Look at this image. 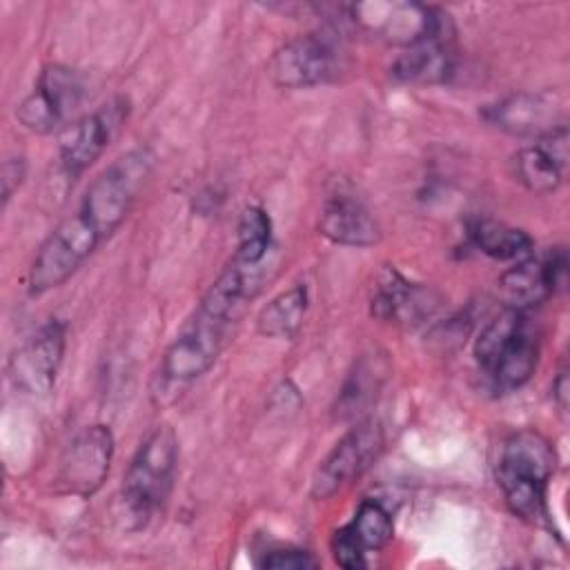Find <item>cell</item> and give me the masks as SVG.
I'll return each mask as SVG.
<instances>
[{
  "label": "cell",
  "mask_w": 570,
  "mask_h": 570,
  "mask_svg": "<svg viewBox=\"0 0 570 570\" xmlns=\"http://www.w3.org/2000/svg\"><path fill=\"white\" fill-rule=\"evenodd\" d=\"M468 238L481 254L497 261H521L534 252V243L523 229L494 218H474L468 225Z\"/></svg>",
  "instance_id": "obj_23"
},
{
  "label": "cell",
  "mask_w": 570,
  "mask_h": 570,
  "mask_svg": "<svg viewBox=\"0 0 570 570\" xmlns=\"http://www.w3.org/2000/svg\"><path fill=\"white\" fill-rule=\"evenodd\" d=\"M394 537V521L381 501L358 503L350 523L332 534V557L341 568L361 570L370 566V554L383 550Z\"/></svg>",
  "instance_id": "obj_15"
},
{
  "label": "cell",
  "mask_w": 570,
  "mask_h": 570,
  "mask_svg": "<svg viewBox=\"0 0 570 570\" xmlns=\"http://www.w3.org/2000/svg\"><path fill=\"white\" fill-rule=\"evenodd\" d=\"M27 176V163L22 156H13L7 158L2 163V174H0V185H2V203L7 205L9 198L13 196V191H18V187L22 185Z\"/></svg>",
  "instance_id": "obj_26"
},
{
  "label": "cell",
  "mask_w": 570,
  "mask_h": 570,
  "mask_svg": "<svg viewBox=\"0 0 570 570\" xmlns=\"http://www.w3.org/2000/svg\"><path fill=\"white\" fill-rule=\"evenodd\" d=\"M176 468L178 436L171 425H158L138 445L122 476L120 514L129 528H145L154 512L169 499Z\"/></svg>",
  "instance_id": "obj_4"
},
{
  "label": "cell",
  "mask_w": 570,
  "mask_h": 570,
  "mask_svg": "<svg viewBox=\"0 0 570 570\" xmlns=\"http://www.w3.org/2000/svg\"><path fill=\"white\" fill-rule=\"evenodd\" d=\"M309 307V292L305 283L276 294L256 316L258 334L267 338H294L303 327Z\"/></svg>",
  "instance_id": "obj_22"
},
{
  "label": "cell",
  "mask_w": 570,
  "mask_h": 570,
  "mask_svg": "<svg viewBox=\"0 0 570 570\" xmlns=\"http://www.w3.org/2000/svg\"><path fill=\"white\" fill-rule=\"evenodd\" d=\"M554 468V448L541 432L523 428L503 439L494 476L514 517L534 525L548 521V485Z\"/></svg>",
  "instance_id": "obj_2"
},
{
  "label": "cell",
  "mask_w": 570,
  "mask_h": 570,
  "mask_svg": "<svg viewBox=\"0 0 570 570\" xmlns=\"http://www.w3.org/2000/svg\"><path fill=\"white\" fill-rule=\"evenodd\" d=\"M87 98V78L67 65L49 62L40 69L33 89L16 109L18 122L33 134L65 129Z\"/></svg>",
  "instance_id": "obj_8"
},
{
  "label": "cell",
  "mask_w": 570,
  "mask_h": 570,
  "mask_svg": "<svg viewBox=\"0 0 570 570\" xmlns=\"http://www.w3.org/2000/svg\"><path fill=\"white\" fill-rule=\"evenodd\" d=\"M483 118L505 134L537 140L566 125V107L552 91H521L488 105Z\"/></svg>",
  "instance_id": "obj_16"
},
{
  "label": "cell",
  "mask_w": 570,
  "mask_h": 570,
  "mask_svg": "<svg viewBox=\"0 0 570 570\" xmlns=\"http://www.w3.org/2000/svg\"><path fill=\"white\" fill-rule=\"evenodd\" d=\"M318 232L327 240L345 247H370L381 238V227L370 209L347 194L325 200L318 214Z\"/></svg>",
  "instance_id": "obj_19"
},
{
  "label": "cell",
  "mask_w": 570,
  "mask_h": 570,
  "mask_svg": "<svg viewBox=\"0 0 570 570\" xmlns=\"http://www.w3.org/2000/svg\"><path fill=\"white\" fill-rule=\"evenodd\" d=\"M156 165L147 147H136L111 160L87 187L76 212L107 240L129 216Z\"/></svg>",
  "instance_id": "obj_5"
},
{
  "label": "cell",
  "mask_w": 570,
  "mask_h": 570,
  "mask_svg": "<svg viewBox=\"0 0 570 570\" xmlns=\"http://www.w3.org/2000/svg\"><path fill=\"white\" fill-rule=\"evenodd\" d=\"M390 374V363L385 354L370 352L361 354L358 361H354L352 370L347 372L338 396L334 412L338 419H358L381 394L383 383Z\"/></svg>",
  "instance_id": "obj_20"
},
{
  "label": "cell",
  "mask_w": 570,
  "mask_h": 570,
  "mask_svg": "<svg viewBox=\"0 0 570 570\" xmlns=\"http://www.w3.org/2000/svg\"><path fill=\"white\" fill-rule=\"evenodd\" d=\"M129 114L125 98H114L91 114L71 120L58 142V165L67 180H76L85 174L109 147Z\"/></svg>",
  "instance_id": "obj_10"
},
{
  "label": "cell",
  "mask_w": 570,
  "mask_h": 570,
  "mask_svg": "<svg viewBox=\"0 0 570 570\" xmlns=\"http://www.w3.org/2000/svg\"><path fill=\"white\" fill-rule=\"evenodd\" d=\"M272 247V218L261 205H249L238 220L234 261L247 267H261Z\"/></svg>",
  "instance_id": "obj_24"
},
{
  "label": "cell",
  "mask_w": 570,
  "mask_h": 570,
  "mask_svg": "<svg viewBox=\"0 0 570 570\" xmlns=\"http://www.w3.org/2000/svg\"><path fill=\"white\" fill-rule=\"evenodd\" d=\"M541 354V338L525 312L505 307L474 341V361L497 392L523 387Z\"/></svg>",
  "instance_id": "obj_3"
},
{
  "label": "cell",
  "mask_w": 570,
  "mask_h": 570,
  "mask_svg": "<svg viewBox=\"0 0 570 570\" xmlns=\"http://www.w3.org/2000/svg\"><path fill=\"white\" fill-rule=\"evenodd\" d=\"M568 165V125L521 147L512 158L514 178L534 194H552Z\"/></svg>",
  "instance_id": "obj_17"
},
{
  "label": "cell",
  "mask_w": 570,
  "mask_h": 570,
  "mask_svg": "<svg viewBox=\"0 0 570 570\" xmlns=\"http://www.w3.org/2000/svg\"><path fill=\"white\" fill-rule=\"evenodd\" d=\"M114 434L107 425L82 428L60 459V483L76 497H91L105 483L114 459Z\"/></svg>",
  "instance_id": "obj_14"
},
{
  "label": "cell",
  "mask_w": 570,
  "mask_h": 570,
  "mask_svg": "<svg viewBox=\"0 0 570 570\" xmlns=\"http://www.w3.org/2000/svg\"><path fill=\"white\" fill-rule=\"evenodd\" d=\"M258 269L232 258L218 274L160 358L158 376L165 385H187L216 363L232 325L258 289Z\"/></svg>",
  "instance_id": "obj_1"
},
{
  "label": "cell",
  "mask_w": 570,
  "mask_h": 570,
  "mask_svg": "<svg viewBox=\"0 0 570 570\" xmlns=\"http://www.w3.org/2000/svg\"><path fill=\"white\" fill-rule=\"evenodd\" d=\"M67 347V325L58 318L42 323L9 356L7 376L16 390L45 396L53 390Z\"/></svg>",
  "instance_id": "obj_11"
},
{
  "label": "cell",
  "mask_w": 570,
  "mask_h": 570,
  "mask_svg": "<svg viewBox=\"0 0 570 570\" xmlns=\"http://www.w3.org/2000/svg\"><path fill=\"white\" fill-rule=\"evenodd\" d=\"M552 396H554L559 410L566 412V407H568V370L566 367H561L557 379L552 381Z\"/></svg>",
  "instance_id": "obj_27"
},
{
  "label": "cell",
  "mask_w": 570,
  "mask_h": 570,
  "mask_svg": "<svg viewBox=\"0 0 570 570\" xmlns=\"http://www.w3.org/2000/svg\"><path fill=\"white\" fill-rule=\"evenodd\" d=\"M343 20L361 33L394 45L412 47L428 38L454 31L448 13L432 4L407 0H370L341 7Z\"/></svg>",
  "instance_id": "obj_6"
},
{
  "label": "cell",
  "mask_w": 570,
  "mask_h": 570,
  "mask_svg": "<svg viewBox=\"0 0 570 570\" xmlns=\"http://www.w3.org/2000/svg\"><path fill=\"white\" fill-rule=\"evenodd\" d=\"M105 238L78 212L62 218L40 243L27 276L31 296H40L67 283Z\"/></svg>",
  "instance_id": "obj_7"
},
{
  "label": "cell",
  "mask_w": 570,
  "mask_h": 570,
  "mask_svg": "<svg viewBox=\"0 0 570 570\" xmlns=\"http://www.w3.org/2000/svg\"><path fill=\"white\" fill-rule=\"evenodd\" d=\"M430 309V294L394 267H385L372 296V314L383 321H416Z\"/></svg>",
  "instance_id": "obj_21"
},
{
  "label": "cell",
  "mask_w": 570,
  "mask_h": 570,
  "mask_svg": "<svg viewBox=\"0 0 570 570\" xmlns=\"http://www.w3.org/2000/svg\"><path fill=\"white\" fill-rule=\"evenodd\" d=\"M568 256L563 247H552L546 254H530L505 269L497 281V292L505 307L525 312L550 298L566 281Z\"/></svg>",
  "instance_id": "obj_13"
},
{
  "label": "cell",
  "mask_w": 570,
  "mask_h": 570,
  "mask_svg": "<svg viewBox=\"0 0 570 570\" xmlns=\"http://www.w3.org/2000/svg\"><path fill=\"white\" fill-rule=\"evenodd\" d=\"M454 67V31H448L403 49L392 62L390 76L405 85H441L450 80Z\"/></svg>",
  "instance_id": "obj_18"
},
{
  "label": "cell",
  "mask_w": 570,
  "mask_h": 570,
  "mask_svg": "<svg viewBox=\"0 0 570 570\" xmlns=\"http://www.w3.org/2000/svg\"><path fill=\"white\" fill-rule=\"evenodd\" d=\"M385 448V432L376 419H361L321 459L312 474L309 497L325 501L374 465Z\"/></svg>",
  "instance_id": "obj_9"
},
{
  "label": "cell",
  "mask_w": 570,
  "mask_h": 570,
  "mask_svg": "<svg viewBox=\"0 0 570 570\" xmlns=\"http://www.w3.org/2000/svg\"><path fill=\"white\" fill-rule=\"evenodd\" d=\"M261 568H274V570H307L316 568L318 561L312 557V552L301 548H281L265 552V557L258 563Z\"/></svg>",
  "instance_id": "obj_25"
},
{
  "label": "cell",
  "mask_w": 570,
  "mask_h": 570,
  "mask_svg": "<svg viewBox=\"0 0 570 570\" xmlns=\"http://www.w3.org/2000/svg\"><path fill=\"white\" fill-rule=\"evenodd\" d=\"M338 67L336 45L323 33H305L276 49L267 71L278 87L309 89L332 80Z\"/></svg>",
  "instance_id": "obj_12"
}]
</instances>
